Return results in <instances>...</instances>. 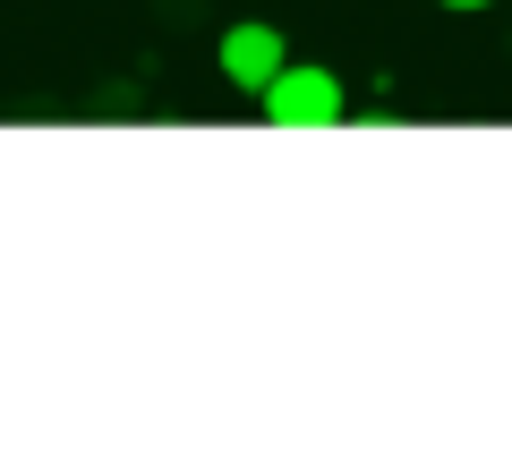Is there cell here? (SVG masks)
<instances>
[{
	"label": "cell",
	"mask_w": 512,
	"mask_h": 461,
	"mask_svg": "<svg viewBox=\"0 0 512 461\" xmlns=\"http://www.w3.org/2000/svg\"><path fill=\"white\" fill-rule=\"evenodd\" d=\"M214 60H222V77H231L239 94H256L265 77L282 69V60H291V43H282V26H265V18H239V26H222Z\"/></svg>",
	"instance_id": "7a4b0ae2"
},
{
	"label": "cell",
	"mask_w": 512,
	"mask_h": 461,
	"mask_svg": "<svg viewBox=\"0 0 512 461\" xmlns=\"http://www.w3.org/2000/svg\"><path fill=\"white\" fill-rule=\"evenodd\" d=\"M163 9H171V18H197V9H205V0H163Z\"/></svg>",
	"instance_id": "3957f363"
},
{
	"label": "cell",
	"mask_w": 512,
	"mask_h": 461,
	"mask_svg": "<svg viewBox=\"0 0 512 461\" xmlns=\"http://www.w3.org/2000/svg\"><path fill=\"white\" fill-rule=\"evenodd\" d=\"M256 103H265L274 129H342V120H350L342 77H333V69H308V60H282V69L256 86Z\"/></svg>",
	"instance_id": "6da1fadb"
},
{
	"label": "cell",
	"mask_w": 512,
	"mask_h": 461,
	"mask_svg": "<svg viewBox=\"0 0 512 461\" xmlns=\"http://www.w3.org/2000/svg\"><path fill=\"white\" fill-rule=\"evenodd\" d=\"M436 9H487V0H436Z\"/></svg>",
	"instance_id": "277c9868"
}]
</instances>
